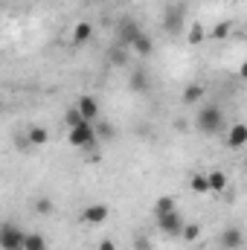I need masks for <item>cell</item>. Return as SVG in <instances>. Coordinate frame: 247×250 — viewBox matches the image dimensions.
<instances>
[{
  "instance_id": "6da1fadb",
  "label": "cell",
  "mask_w": 247,
  "mask_h": 250,
  "mask_svg": "<svg viewBox=\"0 0 247 250\" xmlns=\"http://www.w3.org/2000/svg\"><path fill=\"white\" fill-rule=\"evenodd\" d=\"M195 125H198V131H204V134H218L221 125H224V114H221V108H215V105H204V108L198 111V117H195Z\"/></svg>"
},
{
  "instance_id": "7a4b0ae2",
  "label": "cell",
  "mask_w": 247,
  "mask_h": 250,
  "mask_svg": "<svg viewBox=\"0 0 247 250\" xmlns=\"http://www.w3.org/2000/svg\"><path fill=\"white\" fill-rule=\"evenodd\" d=\"M70 143L76 146V148H96V143H99V137H96V125L93 123H79L70 128Z\"/></svg>"
},
{
  "instance_id": "3957f363",
  "label": "cell",
  "mask_w": 247,
  "mask_h": 250,
  "mask_svg": "<svg viewBox=\"0 0 247 250\" xmlns=\"http://www.w3.org/2000/svg\"><path fill=\"white\" fill-rule=\"evenodd\" d=\"M184 215H181V209H172V212H166V215H157V227H160V233L163 236H172V239H178L181 236V230H184Z\"/></svg>"
},
{
  "instance_id": "277c9868",
  "label": "cell",
  "mask_w": 247,
  "mask_h": 250,
  "mask_svg": "<svg viewBox=\"0 0 247 250\" xmlns=\"http://www.w3.org/2000/svg\"><path fill=\"white\" fill-rule=\"evenodd\" d=\"M23 239L26 233L21 227H12V224L0 227V250H23Z\"/></svg>"
},
{
  "instance_id": "5b68a950",
  "label": "cell",
  "mask_w": 247,
  "mask_h": 250,
  "mask_svg": "<svg viewBox=\"0 0 247 250\" xmlns=\"http://www.w3.org/2000/svg\"><path fill=\"white\" fill-rule=\"evenodd\" d=\"M163 26H166V32H172V35L184 32V9H181V6H166V12H163Z\"/></svg>"
},
{
  "instance_id": "8992f818",
  "label": "cell",
  "mask_w": 247,
  "mask_h": 250,
  "mask_svg": "<svg viewBox=\"0 0 247 250\" xmlns=\"http://www.w3.org/2000/svg\"><path fill=\"white\" fill-rule=\"evenodd\" d=\"M218 245H221V250H242V245H245V233H242L239 227H227V230L218 236Z\"/></svg>"
},
{
  "instance_id": "52a82bcc",
  "label": "cell",
  "mask_w": 247,
  "mask_h": 250,
  "mask_svg": "<svg viewBox=\"0 0 247 250\" xmlns=\"http://www.w3.org/2000/svg\"><path fill=\"white\" fill-rule=\"evenodd\" d=\"M108 212H111V209H108V204H90V207H84V209H82V215H79V218H82L84 224H102V221L108 218Z\"/></svg>"
},
{
  "instance_id": "ba28073f",
  "label": "cell",
  "mask_w": 247,
  "mask_h": 250,
  "mask_svg": "<svg viewBox=\"0 0 247 250\" xmlns=\"http://www.w3.org/2000/svg\"><path fill=\"white\" fill-rule=\"evenodd\" d=\"M76 111H79V117H82L84 123H93V120L99 117V102H96L93 96H82V99L76 102Z\"/></svg>"
},
{
  "instance_id": "9c48e42d",
  "label": "cell",
  "mask_w": 247,
  "mask_h": 250,
  "mask_svg": "<svg viewBox=\"0 0 247 250\" xmlns=\"http://www.w3.org/2000/svg\"><path fill=\"white\" fill-rule=\"evenodd\" d=\"M128 50L131 53H137V56H151V50H154V44H151V38L140 29L134 38H131V44H128Z\"/></svg>"
},
{
  "instance_id": "30bf717a",
  "label": "cell",
  "mask_w": 247,
  "mask_h": 250,
  "mask_svg": "<svg viewBox=\"0 0 247 250\" xmlns=\"http://www.w3.org/2000/svg\"><path fill=\"white\" fill-rule=\"evenodd\" d=\"M247 143V125H233V128H230V134H227V146H230V148H242V146H245Z\"/></svg>"
},
{
  "instance_id": "8fae6325",
  "label": "cell",
  "mask_w": 247,
  "mask_h": 250,
  "mask_svg": "<svg viewBox=\"0 0 247 250\" xmlns=\"http://www.w3.org/2000/svg\"><path fill=\"white\" fill-rule=\"evenodd\" d=\"M47 140H50V134H47V128H41V125H32V128L26 131V143L35 146V148H41Z\"/></svg>"
},
{
  "instance_id": "7c38bea8",
  "label": "cell",
  "mask_w": 247,
  "mask_h": 250,
  "mask_svg": "<svg viewBox=\"0 0 247 250\" xmlns=\"http://www.w3.org/2000/svg\"><path fill=\"white\" fill-rule=\"evenodd\" d=\"M90 35H93V26L87 21H79L73 26V44H84V41H90Z\"/></svg>"
},
{
  "instance_id": "4fadbf2b",
  "label": "cell",
  "mask_w": 247,
  "mask_h": 250,
  "mask_svg": "<svg viewBox=\"0 0 247 250\" xmlns=\"http://www.w3.org/2000/svg\"><path fill=\"white\" fill-rule=\"evenodd\" d=\"M206 184H209V192H224L227 189V175L212 169V172H206Z\"/></svg>"
},
{
  "instance_id": "5bb4252c",
  "label": "cell",
  "mask_w": 247,
  "mask_h": 250,
  "mask_svg": "<svg viewBox=\"0 0 247 250\" xmlns=\"http://www.w3.org/2000/svg\"><path fill=\"white\" fill-rule=\"evenodd\" d=\"M172 209H178V204H175L172 195H163V198L154 201V218H157V215H166V212H172Z\"/></svg>"
},
{
  "instance_id": "9a60e30c",
  "label": "cell",
  "mask_w": 247,
  "mask_h": 250,
  "mask_svg": "<svg viewBox=\"0 0 247 250\" xmlns=\"http://www.w3.org/2000/svg\"><path fill=\"white\" fill-rule=\"evenodd\" d=\"M128 87H131L134 93H145V90H148V79H145V73H143V70H137V73L131 76Z\"/></svg>"
},
{
  "instance_id": "2e32d148",
  "label": "cell",
  "mask_w": 247,
  "mask_h": 250,
  "mask_svg": "<svg viewBox=\"0 0 247 250\" xmlns=\"http://www.w3.org/2000/svg\"><path fill=\"white\" fill-rule=\"evenodd\" d=\"M189 187H192V192H198V195H209V184H206V175H192L189 178Z\"/></svg>"
},
{
  "instance_id": "e0dca14e",
  "label": "cell",
  "mask_w": 247,
  "mask_h": 250,
  "mask_svg": "<svg viewBox=\"0 0 247 250\" xmlns=\"http://www.w3.org/2000/svg\"><path fill=\"white\" fill-rule=\"evenodd\" d=\"M23 250H47L44 236H41V233H29V236L23 239Z\"/></svg>"
},
{
  "instance_id": "ac0fdd59",
  "label": "cell",
  "mask_w": 247,
  "mask_h": 250,
  "mask_svg": "<svg viewBox=\"0 0 247 250\" xmlns=\"http://www.w3.org/2000/svg\"><path fill=\"white\" fill-rule=\"evenodd\" d=\"M201 99H204V87H201V84L186 87V93H184V102H186V105H198Z\"/></svg>"
},
{
  "instance_id": "d6986e66",
  "label": "cell",
  "mask_w": 247,
  "mask_h": 250,
  "mask_svg": "<svg viewBox=\"0 0 247 250\" xmlns=\"http://www.w3.org/2000/svg\"><path fill=\"white\" fill-rule=\"evenodd\" d=\"M204 38H206V29H204L201 23H192V29H189V35H186V41H189V44H201Z\"/></svg>"
},
{
  "instance_id": "ffe728a7",
  "label": "cell",
  "mask_w": 247,
  "mask_h": 250,
  "mask_svg": "<svg viewBox=\"0 0 247 250\" xmlns=\"http://www.w3.org/2000/svg\"><path fill=\"white\" fill-rule=\"evenodd\" d=\"M230 29H233V23H230V21H224V23H215L209 35H212L215 41H221V38H227V35H230Z\"/></svg>"
},
{
  "instance_id": "44dd1931",
  "label": "cell",
  "mask_w": 247,
  "mask_h": 250,
  "mask_svg": "<svg viewBox=\"0 0 247 250\" xmlns=\"http://www.w3.org/2000/svg\"><path fill=\"white\" fill-rule=\"evenodd\" d=\"M198 236H201V224H184V230H181L184 242H195Z\"/></svg>"
},
{
  "instance_id": "7402d4cb",
  "label": "cell",
  "mask_w": 247,
  "mask_h": 250,
  "mask_svg": "<svg viewBox=\"0 0 247 250\" xmlns=\"http://www.w3.org/2000/svg\"><path fill=\"white\" fill-rule=\"evenodd\" d=\"M137 32H140V26H137L134 21H125V23H123V44H125V47L131 44V38H134Z\"/></svg>"
},
{
  "instance_id": "603a6c76",
  "label": "cell",
  "mask_w": 247,
  "mask_h": 250,
  "mask_svg": "<svg viewBox=\"0 0 247 250\" xmlns=\"http://www.w3.org/2000/svg\"><path fill=\"white\" fill-rule=\"evenodd\" d=\"M35 209H38L41 215H47V212H53V201L44 195V198H38V201H35Z\"/></svg>"
},
{
  "instance_id": "cb8c5ba5",
  "label": "cell",
  "mask_w": 247,
  "mask_h": 250,
  "mask_svg": "<svg viewBox=\"0 0 247 250\" xmlns=\"http://www.w3.org/2000/svg\"><path fill=\"white\" fill-rule=\"evenodd\" d=\"M79 123H84V120L79 117V111H76V108H70V111H67V117H64V125H70V128H73V125H79Z\"/></svg>"
},
{
  "instance_id": "d4e9b609",
  "label": "cell",
  "mask_w": 247,
  "mask_h": 250,
  "mask_svg": "<svg viewBox=\"0 0 247 250\" xmlns=\"http://www.w3.org/2000/svg\"><path fill=\"white\" fill-rule=\"evenodd\" d=\"M134 248H137V250H154V245H151V239H148V236H137Z\"/></svg>"
},
{
  "instance_id": "484cf974",
  "label": "cell",
  "mask_w": 247,
  "mask_h": 250,
  "mask_svg": "<svg viewBox=\"0 0 247 250\" xmlns=\"http://www.w3.org/2000/svg\"><path fill=\"white\" fill-rule=\"evenodd\" d=\"M111 56H114V59H111L114 64H125V50H114Z\"/></svg>"
},
{
  "instance_id": "4316f807",
  "label": "cell",
  "mask_w": 247,
  "mask_h": 250,
  "mask_svg": "<svg viewBox=\"0 0 247 250\" xmlns=\"http://www.w3.org/2000/svg\"><path fill=\"white\" fill-rule=\"evenodd\" d=\"M99 134H102V137H114V128H111V125H99L96 137H99Z\"/></svg>"
},
{
  "instance_id": "83f0119b",
  "label": "cell",
  "mask_w": 247,
  "mask_h": 250,
  "mask_svg": "<svg viewBox=\"0 0 247 250\" xmlns=\"http://www.w3.org/2000/svg\"><path fill=\"white\" fill-rule=\"evenodd\" d=\"M99 250H117V245H114V242H111V239H105V242H102V245H99Z\"/></svg>"
}]
</instances>
